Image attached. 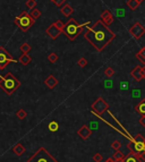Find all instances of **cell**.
Instances as JSON below:
<instances>
[{"label": "cell", "mask_w": 145, "mask_h": 162, "mask_svg": "<svg viewBox=\"0 0 145 162\" xmlns=\"http://www.w3.org/2000/svg\"><path fill=\"white\" fill-rule=\"evenodd\" d=\"M104 162H116V161H114L112 158H109V159H107V160H106Z\"/></svg>", "instance_id": "37"}, {"label": "cell", "mask_w": 145, "mask_h": 162, "mask_svg": "<svg viewBox=\"0 0 145 162\" xmlns=\"http://www.w3.org/2000/svg\"><path fill=\"white\" fill-rule=\"evenodd\" d=\"M91 109H92V111L94 112L95 115L101 116V115H103V113L109 109V104H108V102L104 99L99 97L98 100H95L94 103H92Z\"/></svg>", "instance_id": "7"}, {"label": "cell", "mask_w": 145, "mask_h": 162, "mask_svg": "<svg viewBox=\"0 0 145 162\" xmlns=\"http://www.w3.org/2000/svg\"><path fill=\"white\" fill-rule=\"evenodd\" d=\"M52 1H53V4H55L56 6L61 7L63 5H65V1H66V0H52Z\"/></svg>", "instance_id": "34"}, {"label": "cell", "mask_w": 145, "mask_h": 162, "mask_svg": "<svg viewBox=\"0 0 145 162\" xmlns=\"http://www.w3.org/2000/svg\"><path fill=\"white\" fill-rule=\"evenodd\" d=\"M20 86V82L14 76L12 73H7L5 76L0 75V89L7 95H12Z\"/></svg>", "instance_id": "2"}, {"label": "cell", "mask_w": 145, "mask_h": 162, "mask_svg": "<svg viewBox=\"0 0 145 162\" xmlns=\"http://www.w3.org/2000/svg\"><path fill=\"white\" fill-rule=\"evenodd\" d=\"M45 33H47V34H48L52 40H56V39H58V36H59L63 32H61V31H60V30H59L55 24H51L49 27H47Z\"/></svg>", "instance_id": "10"}, {"label": "cell", "mask_w": 145, "mask_h": 162, "mask_svg": "<svg viewBox=\"0 0 145 162\" xmlns=\"http://www.w3.org/2000/svg\"><path fill=\"white\" fill-rule=\"evenodd\" d=\"M124 162H143V158H142V154L130 153L127 156H125Z\"/></svg>", "instance_id": "14"}, {"label": "cell", "mask_w": 145, "mask_h": 162, "mask_svg": "<svg viewBox=\"0 0 145 162\" xmlns=\"http://www.w3.org/2000/svg\"><path fill=\"white\" fill-rule=\"evenodd\" d=\"M48 127H49V130H50V131L55 133V131H57L58 128H59V125H58L57 121H51V123L48 125Z\"/></svg>", "instance_id": "24"}, {"label": "cell", "mask_w": 145, "mask_h": 162, "mask_svg": "<svg viewBox=\"0 0 145 162\" xmlns=\"http://www.w3.org/2000/svg\"><path fill=\"white\" fill-rule=\"evenodd\" d=\"M104 74H106V76H108V77H112V76L114 75V68H111V67H108L107 69L104 70Z\"/></svg>", "instance_id": "29"}, {"label": "cell", "mask_w": 145, "mask_h": 162, "mask_svg": "<svg viewBox=\"0 0 145 162\" xmlns=\"http://www.w3.org/2000/svg\"><path fill=\"white\" fill-rule=\"evenodd\" d=\"M44 84L47 85V87H49L50 90L52 89H55L58 84V79L53 75H50V76H48V77L45 78V81H44Z\"/></svg>", "instance_id": "13"}, {"label": "cell", "mask_w": 145, "mask_h": 162, "mask_svg": "<svg viewBox=\"0 0 145 162\" xmlns=\"http://www.w3.org/2000/svg\"><path fill=\"white\" fill-rule=\"evenodd\" d=\"M102 155L100 154V153H95L94 155H93V161L94 162H101L102 161Z\"/></svg>", "instance_id": "32"}, {"label": "cell", "mask_w": 145, "mask_h": 162, "mask_svg": "<svg viewBox=\"0 0 145 162\" xmlns=\"http://www.w3.org/2000/svg\"><path fill=\"white\" fill-rule=\"evenodd\" d=\"M142 158H143V161L145 160V150L143 151V153H142Z\"/></svg>", "instance_id": "38"}, {"label": "cell", "mask_w": 145, "mask_h": 162, "mask_svg": "<svg viewBox=\"0 0 145 162\" xmlns=\"http://www.w3.org/2000/svg\"><path fill=\"white\" fill-rule=\"evenodd\" d=\"M111 146H112V149H114L117 151V150H119L120 147H121V143H120L119 141H114V142H112Z\"/></svg>", "instance_id": "30"}, {"label": "cell", "mask_w": 145, "mask_h": 162, "mask_svg": "<svg viewBox=\"0 0 145 162\" xmlns=\"http://www.w3.org/2000/svg\"><path fill=\"white\" fill-rule=\"evenodd\" d=\"M135 110H136V112H138L139 115L144 116L145 115V99H143V100L139 101L138 104L135 107Z\"/></svg>", "instance_id": "19"}, {"label": "cell", "mask_w": 145, "mask_h": 162, "mask_svg": "<svg viewBox=\"0 0 145 162\" xmlns=\"http://www.w3.org/2000/svg\"><path fill=\"white\" fill-rule=\"evenodd\" d=\"M14 23L18 26L20 31H23V32H27L32 26L34 25L35 20H34V18H33V17H32L31 15L27 13V12H23L19 16L15 17Z\"/></svg>", "instance_id": "4"}, {"label": "cell", "mask_w": 145, "mask_h": 162, "mask_svg": "<svg viewBox=\"0 0 145 162\" xmlns=\"http://www.w3.org/2000/svg\"><path fill=\"white\" fill-rule=\"evenodd\" d=\"M82 32H83V25H81V24L76 20H74V18H70V20L63 25V33L70 41H74Z\"/></svg>", "instance_id": "3"}, {"label": "cell", "mask_w": 145, "mask_h": 162, "mask_svg": "<svg viewBox=\"0 0 145 162\" xmlns=\"http://www.w3.org/2000/svg\"><path fill=\"white\" fill-rule=\"evenodd\" d=\"M129 33H130L136 40H138L145 34V27L142 25L139 22H137V23H135V24L129 28Z\"/></svg>", "instance_id": "9"}, {"label": "cell", "mask_w": 145, "mask_h": 162, "mask_svg": "<svg viewBox=\"0 0 145 162\" xmlns=\"http://www.w3.org/2000/svg\"><path fill=\"white\" fill-rule=\"evenodd\" d=\"M60 12H61V14H63V16H70L71 14L74 13V8L70 6V5H68V4H65V5H63L61 6V9H60Z\"/></svg>", "instance_id": "17"}, {"label": "cell", "mask_w": 145, "mask_h": 162, "mask_svg": "<svg viewBox=\"0 0 145 162\" xmlns=\"http://www.w3.org/2000/svg\"><path fill=\"white\" fill-rule=\"evenodd\" d=\"M142 76H143V78H145V66L142 67Z\"/></svg>", "instance_id": "36"}, {"label": "cell", "mask_w": 145, "mask_h": 162, "mask_svg": "<svg viewBox=\"0 0 145 162\" xmlns=\"http://www.w3.org/2000/svg\"><path fill=\"white\" fill-rule=\"evenodd\" d=\"M10 62H16V59H14L4 46H0V69H5Z\"/></svg>", "instance_id": "8"}, {"label": "cell", "mask_w": 145, "mask_h": 162, "mask_svg": "<svg viewBox=\"0 0 145 162\" xmlns=\"http://www.w3.org/2000/svg\"><path fill=\"white\" fill-rule=\"evenodd\" d=\"M26 162H59V161L56 160L44 147H40Z\"/></svg>", "instance_id": "5"}, {"label": "cell", "mask_w": 145, "mask_h": 162, "mask_svg": "<svg viewBox=\"0 0 145 162\" xmlns=\"http://www.w3.org/2000/svg\"><path fill=\"white\" fill-rule=\"evenodd\" d=\"M139 123H141L142 126H144L145 127V115L141 117V119H139Z\"/></svg>", "instance_id": "35"}, {"label": "cell", "mask_w": 145, "mask_h": 162, "mask_svg": "<svg viewBox=\"0 0 145 162\" xmlns=\"http://www.w3.org/2000/svg\"><path fill=\"white\" fill-rule=\"evenodd\" d=\"M20 51L23 52V53H28V52L31 51V46H30L27 42H24V43L20 46Z\"/></svg>", "instance_id": "25"}, {"label": "cell", "mask_w": 145, "mask_h": 162, "mask_svg": "<svg viewBox=\"0 0 145 162\" xmlns=\"http://www.w3.org/2000/svg\"><path fill=\"white\" fill-rule=\"evenodd\" d=\"M53 24H55V25L57 26L58 28H59V30H60V31L63 32V25H65V24H63V22H61V20H56V22H55Z\"/></svg>", "instance_id": "31"}, {"label": "cell", "mask_w": 145, "mask_h": 162, "mask_svg": "<svg viewBox=\"0 0 145 162\" xmlns=\"http://www.w3.org/2000/svg\"><path fill=\"white\" fill-rule=\"evenodd\" d=\"M136 58L138 59L139 61L142 62V64H144L145 65V46H143L138 52H137V54H136Z\"/></svg>", "instance_id": "21"}, {"label": "cell", "mask_w": 145, "mask_h": 162, "mask_svg": "<svg viewBox=\"0 0 145 162\" xmlns=\"http://www.w3.org/2000/svg\"><path fill=\"white\" fill-rule=\"evenodd\" d=\"M77 134H78V136L81 137L83 141H85V139H87L88 137L92 135V130L90 129L87 126L83 125L82 127L77 130Z\"/></svg>", "instance_id": "12"}, {"label": "cell", "mask_w": 145, "mask_h": 162, "mask_svg": "<svg viewBox=\"0 0 145 162\" xmlns=\"http://www.w3.org/2000/svg\"><path fill=\"white\" fill-rule=\"evenodd\" d=\"M48 60H49L50 62H52V64L56 62L58 60V54L57 53H55V52H51V53L48 54Z\"/></svg>", "instance_id": "26"}, {"label": "cell", "mask_w": 145, "mask_h": 162, "mask_svg": "<svg viewBox=\"0 0 145 162\" xmlns=\"http://www.w3.org/2000/svg\"><path fill=\"white\" fill-rule=\"evenodd\" d=\"M137 1H139V2H142V1H143V0H137Z\"/></svg>", "instance_id": "39"}, {"label": "cell", "mask_w": 145, "mask_h": 162, "mask_svg": "<svg viewBox=\"0 0 145 162\" xmlns=\"http://www.w3.org/2000/svg\"><path fill=\"white\" fill-rule=\"evenodd\" d=\"M77 64H78L79 67H85V66L87 65V60H86L85 58H81L79 60H78V62H77Z\"/></svg>", "instance_id": "33"}, {"label": "cell", "mask_w": 145, "mask_h": 162, "mask_svg": "<svg viewBox=\"0 0 145 162\" xmlns=\"http://www.w3.org/2000/svg\"><path fill=\"white\" fill-rule=\"evenodd\" d=\"M35 6H36V0H27L26 1V7L28 9H33V8H35Z\"/></svg>", "instance_id": "28"}, {"label": "cell", "mask_w": 145, "mask_h": 162, "mask_svg": "<svg viewBox=\"0 0 145 162\" xmlns=\"http://www.w3.org/2000/svg\"><path fill=\"white\" fill-rule=\"evenodd\" d=\"M114 161L117 162V161H121V160H124L125 159V154L122 153V152H120L119 150H117L116 152H114Z\"/></svg>", "instance_id": "22"}, {"label": "cell", "mask_w": 145, "mask_h": 162, "mask_svg": "<svg viewBox=\"0 0 145 162\" xmlns=\"http://www.w3.org/2000/svg\"><path fill=\"white\" fill-rule=\"evenodd\" d=\"M25 151H26L25 146H24L22 143H17V144L13 147V152L17 156H22L24 153H25Z\"/></svg>", "instance_id": "16"}, {"label": "cell", "mask_w": 145, "mask_h": 162, "mask_svg": "<svg viewBox=\"0 0 145 162\" xmlns=\"http://www.w3.org/2000/svg\"><path fill=\"white\" fill-rule=\"evenodd\" d=\"M30 15H31L34 20H36V18H39V17L41 16V12H40L39 9H36V8H33V9H32V13L30 14Z\"/></svg>", "instance_id": "27"}, {"label": "cell", "mask_w": 145, "mask_h": 162, "mask_svg": "<svg viewBox=\"0 0 145 162\" xmlns=\"http://www.w3.org/2000/svg\"><path fill=\"white\" fill-rule=\"evenodd\" d=\"M84 38L87 40L98 51H102L106 49V46L111 41H114L116 38V34L107 25H104L101 22V20H99L98 22H95L93 26L88 27L87 32L85 33Z\"/></svg>", "instance_id": "1"}, {"label": "cell", "mask_w": 145, "mask_h": 162, "mask_svg": "<svg viewBox=\"0 0 145 162\" xmlns=\"http://www.w3.org/2000/svg\"><path fill=\"white\" fill-rule=\"evenodd\" d=\"M130 75H132L137 82L142 81V79H143V76H142V67H141V66H136V67L130 71Z\"/></svg>", "instance_id": "15"}, {"label": "cell", "mask_w": 145, "mask_h": 162, "mask_svg": "<svg viewBox=\"0 0 145 162\" xmlns=\"http://www.w3.org/2000/svg\"><path fill=\"white\" fill-rule=\"evenodd\" d=\"M32 61V58L27 54V53H23L20 57L18 58V62L22 64L23 66H27Z\"/></svg>", "instance_id": "18"}, {"label": "cell", "mask_w": 145, "mask_h": 162, "mask_svg": "<svg viewBox=\"0 0 145 162\" xmlns=\"http://www.w3.org/2000/svg\"><path fill=\"white\" fill-rule=\"evenodd\" d=\"M143 162H145V160H144V161H143Z\"/></svg>", "instance_id": "41"}, {"label": "cell", "mask_w": 145, "mask_h": 162, "mask_svg": "<svg viewBox=\"0 0 145 162\" xmlns=\"http://www.w3.org/2000/svg\"><path fill=\"white\" fill-rule=\"evenodd\" d=\"M127 147L130 150V153L142 154L143 151L145 150V138L142 136L141 134H137V135L129 142Z\"/></svg>", "instance_id": "6"}, {"label": "cell", "mask_w": 145, "mask_h": 162, "mask_svg": "<svg viewBox=\"0 0 145 162\" xmlns=\"http://www.w3.org/2000/svg\"><path fill=\"white\" fill-rule=\"evenodd\" d=\"M16 117L20 119V120H23V119H25L26 117H27V112H26L24 109H19L17 112H16Z\"/></svg>", "instance_id": "23"}, {"label": "cell", "mask_w": 145, "mask_h": 162, "mask_svg": "<svg viewBox=\"0 0 145 162\" xmlns=\"http://www.w3.org/2000/svg\"><path fill=\"white\" fill-rule=\"evenodd\" d=\"M117 162H124V160H121V161H117Z\"/></svg>", "instance_id": "40"}, {"label": "cell", "mask_w": 145, "mask_h": 162, "mask_svg": "<svg viewBox=\"0 0 145 162\" xmlns=\"http://www.w3.org/2000/svg\"><path fill=\"white\" fill-rule=\"evenodd\" d=\"M139 5H141V2L137 0H128L127 1V6L130 10H136L139 7Z\"/></svg>", "instance_id": "20"}, {"label": "cell", "mask_w": 145, "mask_h": 162, "mask_svg": "<svg viewBox=\"0 0 145 162\" xmlns=\"http://www.w3.org/2000/svg\"><path fill=\"white\" fill-rule=\"evenodd\" d=\"M51 1H52V0H51Z\"/></svg>", "instance_id": "42"}, {"label": "cell", "mask_w": 145, "mask_h": 162, "mask_svg": "<svg viewBox=\"0 0 145 162\" xmlns=\"http://www.w3.org/2000/svg\"><path fill=\"white\" fill-rule=\"evenodd\" d=\"M114 15L110 13V10H108V9H106L103 13L101 14V22L104 24V25H111L112 23H114Z\"/></svg>", "instance_id": "11"}]
</instances>
